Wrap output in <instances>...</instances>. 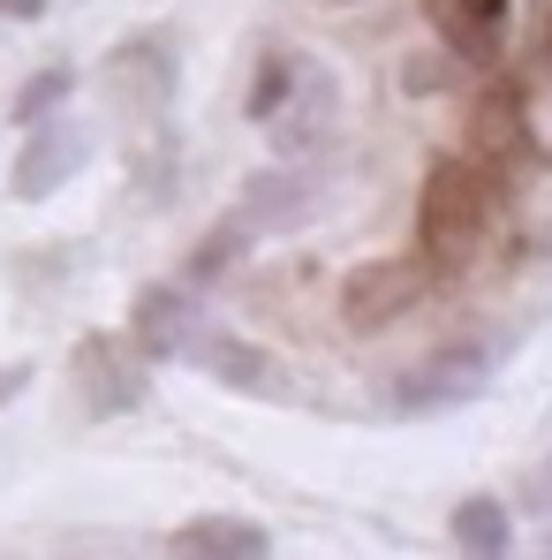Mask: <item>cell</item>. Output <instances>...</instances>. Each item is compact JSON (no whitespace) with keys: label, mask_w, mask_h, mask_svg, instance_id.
Here are the masks:
<instances>
[{"label":"cell","mask_w":552,"mask_h":560,"mask_svg":"<svg viewBox=\"0 0 552 560\" xmlns=\"http://www.w3.org/2000/svg\"><path fill=\"white\" fill-rule=\"evenodd\" d=\"M303 69H310L303 54H287V46H273V54L258 61V77H250V92H243V114L273 129L280 114H287V98L303 92Z\"/></svg>","instance_id":"obj_14"},{"label":"cell","mask_w":552,"mask_h":560,"mask_svg":"<svg viewBox=\"0 0 552 560\" xmlns=\"http://www.w3.org/2000/svg\"><path fill=\"white\" fill-rule=\"evenodd\" d=\"M175 84L183 77H175V38L167 31H137V38H121L106 54V92H114L121 114H137V121H160Z\"/></svg>","instance_id":"obj_4"},{"label":"cell","mask_w":552,"mask_h":560,"mask_svg":"<svg viewBox=\"0 0 552 560\" xmlns=\"http://www.w3.org/2000/svg\"><path fill=\"white\" fill-rule=\"evenodd\" d=\"M167 553L175 560H273V538L250 515H189L167 538Z\"/></svg>","instance_id":"obj_10"},{"label":"cell","mask_w":552,"mask_h":560,"mask_svg":"<svg viewBox=\"0 0 552 560\" xmlns=\"http://www.w3.org/2000/svg\"><path fill=\"white\" fill-rule=\"evenodd\" d=\"M492 386V349L484 341H455V349H432L416 357L409 372L386 386V409L394 417H439V409H461Z\"/></svg>","instance_id":"obj_2"},{"label":"cell","mask_w":552,"mask_h":560,"mask_svg":"<svg viewBox=\"0 0 552 560\" xmlns=\"http://www.w3.org/2000/svg\"><path fill=\"white\" fill-rule=\"evenodd\" d=\"M432 280L439 273H432L424 258H371V266H356V273L341 280V326H349V334H378V326L424 311Z\"/></svg>","instance_id":"obj_3"},{"label":"cell","mask_w":552,"mask_h":560,"mask_svg":"<svg viewBox=\"0 0 552 560\" xmlns=\"http://www.w3.org/2000/svg\"><path fill=\"white\" fill-rule=\"evenodd\" d=\"M310 212H318V175H303V167H266V175H250V183H243V205H235V220H243L250 235L303 228Z\"/></svg>","instance_id":"obj_8"},{"label":"cell","mask_w":552,"mask_h":560,"mask_svg":"<svg viewBox=\"0 0 552 560\" xmlns=\"http://www.w3.org/2000/svg\"><path fill=\"white\" fill-rule=\"evenodd\" d=\"M522 152H530V129H522L515 92H484L477 98V152H469V160H484L492 175H507Z\"/></svg>","instance_id":"obj_12"},{"label":"cell","mask_w":552,"mask_h":560,"mask_svg":"<svg viewBox=\"0 0 552 560\" xmlns=\"http://www.w3.org/2000/svg\"><path fill=\"white\" fill-rule=\"evenodd\" d=\"M424 15H432V31L455 46L461 61H477V69L500 61V23H492L477 0H424Z\"/></svg>","instance_id":"obj_13"},{"label":"cell","mask_w":552,"mask_h":560,"mask_svg":"<svg viewBox=\"0 0 552 560\" xmlns=\"http://www.w3.org/2000/svg\"><path fill=\"white\" fill-rule=\"evenodd\" d=\"M69 92H77V69H61V61L38 69L31 84H15V121H23V129H31V121H54V106H61Z\"/></svg>","instance_id":"obj_16"},{"label":"cell","mask_w":552,"mask_h":560,"mask_svg":"<svg viewBox=\"0 0 552 560\" xmlns=\"http://www.w3.org/2000/svg\"><path fill=\"white\" fill-rule=\"evenodd\" d=\"M189 341H197V295H189L183 280L137 288V303H129V349L144 364H167V357H189Z\"/></svg>","instance_id":"obj_6"},{"label":"cell","mask_w":552,"mask_h":560,"mask_svg":"<svg viewBox=\"0 0 552 560\" xmlns=\"http://www.w3.org/2000/svg\"><path fill=\"white\" fill-rule=\"evenodd\" d=\"M0 15H15V23H38V15H46V0H0Z\"/></svg>","instance_id":"obj_20"},{"label":"cell","mask_w":552,"mask_h":560,"mask_svg":"<svg viewBox=\"0 0 552 560\" xmlns=\"http://www.w3.org/2000/svg\"><path fill=\"white\" fill-rule=\"evenodd\" d=\"M243 250H250V228L227 212V220H212L204 235H197V250H189V266H183V288L197 295V288H212L220 273H235L243 266Z\"/></svg>","instance_id":"obj_15"},{"label":"cell","mask_w":552,"mask_h":560,"mask_svg":"<svg viewBox=\"0 0 552 560\" xmlns=\"http://www.w3.org/2000/svg\"><path fill=\"white\" fill-rule=\"evenodd\" d=\"M23 386H31V364H0V409H8Z\"/></svg>","instance_id":"obj_19"},{"label":"cell","mask_w":552,"mask_h":560,"mask_svg":"<svg viewBox=\"0 0 552 560\" xmlns=\"http://www.w3.org/2000/svg\"><path fill=\"white\" fill-rule=\"evenodd\" d=\"M522 54H530V69H538V77H552V0L538 8V23H530V46H522Z\"/></svg>","instance_id":"obj_17"},{"label":"cell","mask_w":552,"mask_h":560,"mask_svg":"<svg viewBox=\"0 0 552 560\" xmlns=\"http://www.w3.org/2000/svg\"><path fill=\"white\" fill-rule=\"evenodd\" d=\"M189 357H197V372H212L227 394H258V401H295V386L280 378V364L266 349H250V341H235V334H197L189 341Z\"/></svg>","instance_id":"obj_9"},{"label":"cell","mask_w":552,"mask_h":560,"mask_svg":"<svg viewBox=\"0 0 552 560\" xmlns=\"http://www.w3.org/2000/svg\"><path fill=\"white\" fill-rule=\"evenodd\" d=\"M447 538H455L461 560H507L515 553V515L492 492H469V500H455V515H447Z\"/></svg>","instance_id":"obj_11"},{"label":"cell","mask_w":552,"mask_h":560,"mask_svg":"<svg viewBox=\"0 0 552 560\" xmlns=\"http://www.w3.org/2000/svg\"><path fill=\"white\" fill-rule=\"evenodd\" d=\"M522 508H530L538 523H552V463L530 469V492H522Z\"/></svg>","instance_id":"obj_18"},{"label":"cell","mask_w":552,"mask_h":560,"mask_svg":"<svg viewBox=\"0 0 552 560\" xmlns=\"http://www.w3.org/2000/svg\"><path fill=\"white\" fill-rule=\"evenodd\" d=\"M84 160H92V137L54 114V121H31V137L15 144V175L8 183H15V197H54Z\"/></svg>","instance_id":"obj_7"},{"label":"cell","mask_w":552,"mask_h":560,"mask_svg":"<svg viewBox=\"0 0 552 560\" xmlns=\"http://www.w3.org/2000/svg\"><path fill=\"white\" fill-rule=\"evenodd\" d=\"M507 212V175H492L484 160H439L432 183H424V205H416V235H424V266L447 273V266H469L492 235V220Z\"/></svg>","instance_id":"obj_1"},{"label":"cell","mask_w":552,"mask_h":560,"mask_svg":"<svg viewBox=\"0 0 552 560\" xmlns=\"http://www.w3.org/2000/svg\"><path fill=\"white\" fill-rule=\"evenodd\" d=\"M152 394V378L137 372V349L121 334H84L77 341V409L84 417H129L137 401Z\"/></svg>","instance_id":"obj_5"}]
</instances>
